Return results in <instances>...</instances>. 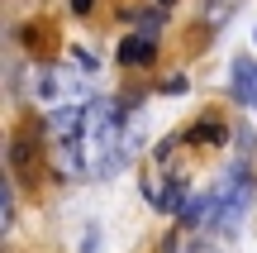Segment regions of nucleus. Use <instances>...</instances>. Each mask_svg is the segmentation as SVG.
Returning a JSON list of instances; mask_svg holds the SVG:
<instances>
[{
  "mask_svg": "<svg viewBox=\"0 0 257 253\" xmlns=\"http://www.w3.org/2000/svg\"><path fill=\"white\" fill-rule=\"evenodd\" d=\"M224 134H229V129H224L219 120H210V124H200V129H195V134H186V139H191V143H219Z\"/></svg>",
  "mask_w": 257,
  "mask_h": 253,
  "instance_id": "nucleus-6",
  "label": "nucleus"
},
{
  "mask_svg": "<svg viewBox=\"0 0 257 253\" xmlns=\"http://www.w3.org/2000/svg\"><path fill=\"white\" fill-rule=\"evenodd\" d=\"M153 57H157L153 34H134V38H124V43H119V62L124 67H143V62H153Z\"/></svg>",
  "mask_w": 257,
  "mask_h": 253,
  "instance_id": "nucleus-5",
  "label": "nucleus"
},
{
  "mask_svg": "<svg viewBox=\"0 0 257 253\" xmlns=\"http://www.w3.org/2000/svg\"><path fill=\"white\" fill-rule=\"evenodd\" d=\"M157 5H172V0H157Z\"/></svg>",
  "mask_w": 257,
  "mask_h": 253,
  "instance_id": "nucleus-8",
  "label": "nucleus"
},
{
  "mask_svg": "<svg viewBox=\"0 0 257 253\" xmlns=\"http://www.w3.org/2000/svg\"><path fill=\"white\" fill-rule=\"evenodd\" d=\"M229 91H233V101L257 110V62L252 57H233L229 62Z\"/></svg>",
  "mask_w": 257,
  "mask_h": 253,
  "instance_id": "nucleus-4",
  "label": "nucleus"
},
{
  "mask_svg": "<svg viewBox=\"0 0 257 253\" xmlns=\"http://www.w3.org/2000/svg\"><path fill=\"white\" fill-rule=\"evenodd\" d=\"M72 10H76V15H91V10H95V0H72Z\"/></svg>",
  "mask_w": 257,
  "mask_h": 253,
  "instance_id": "nucleus-7",
  "label": "nucleus"
},
{
  "mask_svg": "<svg viewBox=\"0 0 257 253\" xmlns=\"http://www.w3.org/2000/svg\"><path fill=\"white\" fill-rule=\"evenodd\" d=\"M34 101L48 105V110L81 105V101H91V81H86L72 62H67V67H38V76H34Z\"/></svg>",
  "mask_w": 257,
  "mask_h": 253,
  "instance_id": "nucleus-3",
  "label": "nucleus"
},
{
  "mask_svg": "<svg viewBox=\"0 0 257 253\" xmlns=\"http://www.w3.org/2000/svg\"><path fill=\"white\" fill-rule=\"evenodd\" d=\"M176 153V139H167L162 148L153 153V167H148V182H143V191H148V206L153 210H186V201H191V182H186V167L172 158Z\"/></svg>",
  "mask_w": 257,
  "mask_h": 253,
  "instance_id": "nucleus-2",
  "label": "nucleus"
},
{
  "mask_svg": "<svg viewBox=\"0 0 257 253\" xmlns=\"http://www.w3.org/2000/svg\"><path fill=\"white\" fill-rule=\"evenodd\" d=\"M53 167L62 177H110L119 172L134 148H128V105L110 96H91L81 105H62L43 124Z\"/></svg>",
  "mask_w": 257,
  "mask_h": 253,
  "instance_id": "nucleus-1",
  "label": "nucleus"
}]
</instances>
